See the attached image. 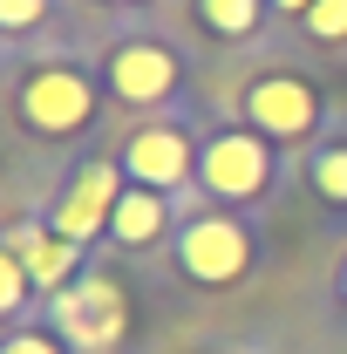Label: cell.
<instances>
[{"instance_id":"cell-1","label":"cell","mask_w":347,"mask_h":354,"mask_svg":"<svg viewBox=\"0 0 347 354\" xmlns=\"http://www.w3.org/2000/svg\"><path fill=\"white\" fill-rule=\"evenodd\" d=\"M95 82H88L75 62H41V68H28V75H14V116H21V130L48 136V143H62V136H82L95 123Z\"/></svg>"},{"instance_id":"cell-2","label":"cell","mask_w":347,"mask_h":354,"mask_svg":"<svg viewBox=\"0 0 347 354\" xmlns=\"http://www.w3.org/2000/svg\"><path fill=\"white\" fill-rule=\"evenodd\" d=\"M279 184V143L245 123L205 136V157H198V191L212 205H252Z\"/></svg>"},{"instance_id":"cell-3","label":"cell","mask_w":347,"mask_h":354,"mask_svg":"<svg viewBox=\"0 0 347 354\" xmlns=\"http://www.w3.org/2000/svg\"><path fill=\"white\" fill-rule=\"evenodd\" d=\"M171 266L191 286H238L252 272V225L238 212H198V218L177 225Z\"/></svg>"},{"instance_id":"cell-4","label":"cell","mask_w":347,"mask_h":354,"mask_svg":"<svg viewBox=\"0 0 347 354\" xmlns=\"http://www.w3.org/2000/svg\"><path fill=\"white\" fill-rule=\"evenodd\" d=\"M177 82H184V55H177L164 35H116L102 48V88L130 109H157L171 102Z\"/></svg>"},{"instance_id":"cell-5","label":"cell","mask_w":347,"mask_h":354,"mask_svg":"<svg viewBox=\"0 0 347 354\" xmlns=\"http://www.w3.org/2000/svg\"><path fill=\"white\" fill-rule=\"evenodd\" d=\"M238 123L272 136V143H306L320 130V88L293 68H265L238 88Z\"/></svg>"},{"instance_id":"cell-6","label":"cell","mask_w":347,"mask_h":354,"mask_svg":"<svg viewBox=\"0 0 347 354\" xmlns=\"http://www.w3.org/2000/svg\"><path fill=\"white\" fill-rule=\"evenodd\" d=\"M198 157H205V143H191L184 123H143V130L123 136V150H116V164L130 184L143 191H184V184H198Z\"/></svg>"},{"instance_id":"cell-7","label":"cell","mask_w":347,"mask_h":354,"mask_svg":"<svg viewBox=\"0 0 347 354\" xmlns=\"http://www.w3.org/2000/svg\"><path fill=\"white\" fill-rule=\"evenodd\" d=\"M123 191H130V177H123V164H116V157L82 164V171L68 177V191L55 198L48 232H62L68 245H95V239L109 232V218H116V198H123Z\"/></svg>"},{"instance_id":"cell-8","label":"cell","mask_w":347,"mask_h":354,"mask_svg":"<svg viewBox=\"0 0 347 354\" xmlns=\"http://www.w3.org/2000/svg\"><path fill=\"white\" fill-rule=\"evenodd\" d=\"M55 327H62V341L102 354L130 334V300H123V286L109 272H82L68 293H55Z\"/></svg>"},{"instance_id":"cell-9","label":"cell","mask_w":347,"mask_h":354,"mask_svg":"<svg viewBox=\"0 0 347 354\" xmlns=\"http://www.w3.org/2000/svg\"><path fill=\"white\" fill-rule=\"evenodd\" d=\"M0 252H21L28 272H35V286H41L48 300H55V293H68V286L82 279V245H68L62 232H48V218L7 225V245H0Z\"/></svg>"},{"instance_id":"cell-10","label":"cell","mask_w":347,"mask_h":354,"mask_svg":"<svg viewBox=\"0 0 347 354\" xmlns=\"http://www.w3.org/2000/svg\"><path fill=\"white\" fill-rule=\"evenodd\" d=\"M177 205L164 198V191H143V184H130L123 198H116V218H109V245H123V252H150V245H164V239H177Z\"/></svg>"},{"instance_id":"cell-11","label":"cell","mask_w":347,"mask_h":354,"mask_svg":"<svg viewBox=\"0 0 347 354\" xmlns=\"http://www.w3.org/2000/svg\"><path fill=\"white\" fill-rule=\"evenodd\" d=\"M265 0H191V21L212 35V41H252L265 28Z\"/></svg>"},{"instance_id":"cell-12","label":"cell","mask_w":347,"mask_h":354,"mask_svg":"<svg viewBox=\"0 0 347 354\" xmlns=\"http://www.w3.org/2000/svg\"><path fill=\"white\" fill-rule=\"evenodd\" d=\"M306 191L320 205L347 212V136H313V150H306Z\"/></svg>"},{"instance_id":"cell-13","label":"cell","mask_w":347,"mask_h":354,"mask_svg":"<svg viewBox=\"0 0 347 354\" xmlns=\"http://www.w3.org/2000/svg\"><path fill=\"white\" fill-rule=\"evenodd\" d=\"M28 286H35V272L21 252H0V313L7 320H28Z\"/></svg>"},{"instance_id":"cell-14","label":"cell","mask_w":347,"mask_h":354,"mask_svg":"<svg viewBox=\"0 0 347 354\" xmlns=\"http://www.w3.org/2000/svg\"><path fill=\"white\" fill-rule=\"evenodd\" d=\"M300 35L313 48H347V0H320V7L300 21Z\"/></svg>"},{"instance_id":"cell-15","label":"cell","mask_w":347,"mask_h":354,"mask_svg":"<svg viewBox=\"0 0 347 354\" xmlns=\"http://www.w3.org/2000/svg\"><path fill=\"white\" fill-rule=\"evenodd\" d=\"M48 14H55V0H0V28L21 41V35H35Z\"/></svg>"},{"instance_id":"cell-16","label":"cell","mask_w":347,"mask_h":354,"mask_svg":"<svg viewBox=\"0 0 347 354\" xmlns=\"http://www.w3.org/2000/svg\"><path fill=\"white\" fill-rule=\"evenodd\" d=\"M0 354H68V341H55L48 327H28V320H21V327L7 334V348H0Z\"/></svg>"},{"instance_id":"cell-17","label":"cell","mask_w":347,"mask_h":354,"mask_svg":"<svg viewBox=\"0 0 347 354\" xmlns=\"http://www.w3.org/2000/svg\"><path fill=\"white\" fill-rule=\"evenodd\" d=\"M265 7H272V14H286V21H306L320 0H265Z\"/></svg>"},{"instance_id":"cell-18","label":"cell","mask_w":347,"mask_h":354,"mask_svg":"<svg viewBox=\"0 0 347 354\" xmlns=\"http://www.w3.org/2000/svg\"><path fill=\"white\" fill-rule=\"evenodd\" d=\"M334 300L347 307V259H341V279H334Z\"/></svg>"},{"instance_id":"cell-19","label":"cell","mask_w":347,"mask_h":354,"mask_svg":"<svg viewBox=\"0 0 347 354\" xmlns=\"http://www.w3.org/2000/svg\"><path fill=\"white\" fill-rule=\"evenodd\" d=\"M95 7H136V0H95Z\"/></svg>"}]
</instances>
